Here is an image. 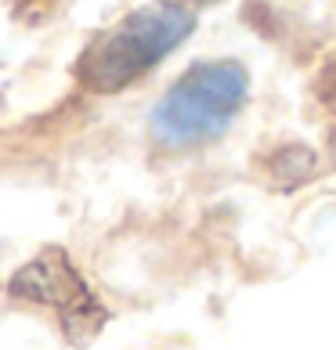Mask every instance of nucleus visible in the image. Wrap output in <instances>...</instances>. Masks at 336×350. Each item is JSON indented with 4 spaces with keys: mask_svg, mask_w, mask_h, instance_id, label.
I'll list each match as a JSON object with an SVG mask.
<instances>
[{
    "mask_svg": "<svg viewBox=\"0 0 336 350\" xmlns=\"http://www.w3.org/2000/svg\"><path fill=\"white\" fill-rule=\"evenodd\" d=\"M8 293L15 300H29L58 310L62 332L73 347L94 343V336L105 329L109 310L101 307V300L87 289V282L80 278V271L73 267V260L58 245H47L33 256L29 264H22L8 282Z\"/></svg>",
    "mask_w": 336,
    "mask_h": 350,
    "instance_id": "obj_3",
    "label": "nucleus"
},
{
    "mask_svg": "<svg viewBox=\"0 0 336 350\" xmlns=\"http://www.w3.org/2000/svg\"><path fill=\"white\" fill-rule=\"evenodd\" d=\"M192 29H196L192 8L177 0L145 4L83 47L76 62V80L94 94H116L127 83L141 80L152 66H159L174 47L188 40Z\"/></svg>",
    "mask_w": 336,
    "mask_h": 350,
    "instance_id": "obj_1",
    "label": "nucleus"
},
{
    "mask_svg": "<svg viewBox=\"0 0 336 350\" xmlns=\"http://www.w3.org/2000/svg\"><path fill=\"white\" fill-rule=\"evenodd\" d=\"M246 90L250 72L231 58L192 66L152 109V145L163 152H185L221 137L246 105Z\"/></svg>",
    "mask_w": 336,
    "mask_h": 350,
    "instance_id": "obj_2",
    "label": "nucleus"
},
{
    "mask_svg": "<svg viewBox=\"0 0 336 350\" xmlns=\"http://www.w3.org/2000/svg\"><path fill=\"white\" fill-rule=\"evenodd\" d=\"M192 4H221V0H192Z\"/></svg>",
    "mask_w": 336,
    "mask_h": 350,
    "instance_id": "obj_4",
    "label": "nucleus"
}]
</instances>
